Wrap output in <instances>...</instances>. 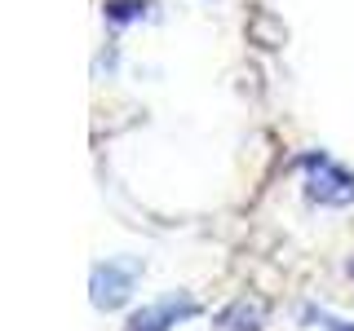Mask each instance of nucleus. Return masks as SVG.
Instances as JSON below:
<instances>
[{
  "label": "nucleus",
  "instance_id": "7",
  "mask_svg": "<svg viewBox=\"0 0 354 331\" xmlns=\"http://www.w3.org/2000/svg\"><path fill=\"white\" fill-rule=\"evenodd\" d=\"M350 274H354V261H350Z\"/></svg>",
  "mask_w": 354,
  "mask_h": 331
},
{
  "label": "nucleus",
  "instance_id": "4",
  "mask_svg": "<svg viewBox=\"0 0 354 331\" xmlns=\"http://www.w3.org/2000/svg\"><path fill=\"white\" fill-rule=\"evenodd\" d=\"M261 323H266V305H261V301H248V296L230 301V305L213 318L217 331H261Z\"/></svg>",
  "mask_w": 354,
  "mask_h": 331
},
{
  "label": "nucleus",
  "instance_id": "2",
  "mask_svg": "<svg viewBox=\"0 0 354 331\" xmlns=\"http://www.w3.org/2000/svg\"><path fill=\"white\" fill-rule=\"evenodd\" d=\"M142 279V261L133 257H115V261H102L93 265V274H88V292H93V305L97 309H120L129 305L133 287Z\"/></svg>",
  "mask_w": 354,
  "mask_h": 331
},
{
  "label": "nucleus",
  "instance_id": "6",
  "mask_svg": "<svg viewBox=\"0 0 354 331\" xmlns=\"http://www.w3.org/2000/svg\"><path fill=\"white\" fill-rule=\"evenodd\" d=\"M306 323H319L324 331H354V323H346V318H332V314H324V309H306Z\"/></svg>",
  "mask_w": 354,
  "mask_h": 331
},
{
  "label": "nucleus",
  "instance_id": "1",
  "mask_svg": "<svg viewBox=\"0 0 354 331\" xmlns=\"http://www.w3.org/2000/svg\"><path fill=\"white\" fill-rule=\"evenodd\" d=\"M301 168H306V194L315 199L319 208H350L354 203V172H346L337 159H328L324 150L306 154Z\"/></svg>",
  "mask_w": 354,
  "mask_h": 331
},
{
  "label": "nucleus",
  "instance_id": "3",
  "mask_svg": "<svg viewBox=\"0 0 354 331\" xmlns=\"http://www.w3.org/2000/svg\"><path fill=\"white\" fill-rule=\"evenodd\" d=\"M199 305L186 301V296H164L155 305H142L138 314L129 318V331H173L182 318H195Z\"/></svg>",
  "mask_w": 354,
  "mask_h": 331
},
{
  "label": "nucleus",
  "instance_id": "5",
  "mask_svg": "<svg viewBox=\"0 0 354 331\" xmlns=\"http://www.w3.org/2000/svg\"><path fill=\"white\" fill-rule=\"evenodd\" d=\"M147 0H111V5H106V18L111 22H133V18H142V14H147Z\"/></svg>",
  "mask_w": 354,
  "mask_h": 331
}]
</instances>
